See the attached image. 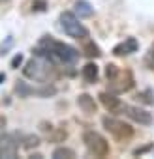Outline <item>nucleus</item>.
I'll return each instance as SVG.
<instances>
[{
	"instance_id": "obj_1",
	"label": "nucleus",
	"mask_w": 154,
	"mask_h": 159,
	"mask_svg": "<svg viewBox=\"0 0 154 159\" xmlns=\"http://www.w3.org/2000/svg\"><path fill=\"white\" fill-rule=\"evenodd\" d=\"M34 52H36V56L45 58L53 64H75L79 60V51L64 41L53 39L51 36H45Z\"/></svg>"
},
{
	"instance_id": "obj_2",
	"label": "nucleus",
	"mask_w": 154,
	"mask_h": 159,
	"mask_svg": "<svg viewBox=\"0 0 154 159\" xmlns=\"http://www.w3.org/2000/svg\"><path fill=\"white\" fill-rule=\"evenodd\" d=\"M23 73H25V77L32 79V81L49 83V81H53V77H55V66H53V62L36 56V58L26 62V66L23 67Z\"/></svg>"
},
{
	"instance_id": "obj_3",
	"label": "nucleus",
	"mask_w": 154,
	"mask_h": 159,
	"mask_svg": "<svg viewBox=\"0 0 154 159\" xmlns=\"http://www.w3.org/2000/svg\"><path fill=\"white\" fill-rule=\"evenodd\" d=\"M60 25H62L64 34H68L73 39H87L89 38V30L83 26V23H79V17L73 11H62L60 13Z\"/></svg>"
},
{
	"instance_id": "obj_4",
	"label": "nucleus",
	"mask_w": 154,
	"mask_h": 159,
	"mask_svg": "<svg viewBox=\"0 0 154 159\" xmlns=\"http://www.w3.org/2000/svg\"><path fill=\"white\" fill-rule=\"evenodd\" d=\"M83 142H85V146H87V150H89L90 155H94V157H105V155H109V142L98 131L87 129L83 133Z\"/></svg>"
},
{
	"instance_id": "obj_5",
	"label": "nucleus",
	"mask_w": 154,
	"mask_h": 159,
	"mask_svg": "<svg viewBox=\"0 0 154 159\" xmlns=\"http://www.w3.org/2000/svg\"><path fill=\"white\" fill-rule=\"evenodd\" d=\"M102 125L117 140H128V139L133 137V127L130 124H124L122 120H117V118H111V116H103L102 118Z\"/></svg>"
},
{
	"instance_id": "obj_6",
	"label": "nucleus",
	"mask_w": 154,
	"mask_h": 159,
	"mask_svg": "<svg viewBox=\"0 0 154 159\" xmlns=\"http://www.w3.org/2000/svg\"><path fill=\"white\" fill-rule=\"evenodd\" d=\"M135 84V79H133V73L130 69H118V73L109 81V90L113 94H122V92H130Z\"/></svg>"
},
{
	"instance_id": "obj_7",
	"label": "nucleus",
	"mask_w": 154,
	"mask_h": 159,
	"mask_svg": "<svg viewBox=\"0 0 154 159\" xmlns=\"http://www.w3.org/2000/svg\"><path fill=\"white\" fill-rule=\"evenodd\" d=\"M120 111H122L130 120H133V122L139 124V125H150V124L154 122L152 114H150L148 111L137 107V105H120Z\"/></svg>"
},
{
	"instance_id": "obj_8",
	"label": "nucleus",
	"mask_w": 154,
	"mask_h": 159,
	"mask_svg": "<svg viewBox=\"0 0 154 159\" xmlns=\"http://www.w3.org/2000/svg\"><path fill=\"white\" fill-rule=\"evenodd\" d=\"M19 152V140L17 133L13 135H4L0 137V159H15Z\"/></svg>"
},
{
	"instance_id": "obj_9",
	"label": "nucleus",
	"mask_w": 154,
	"mask_h": 159,
	"mask_svg": "<svg viewBox=\"0 0 154 159\" xmlns=\"http://www.w3.org/2000/svg\"><path fill=\"white\" fill-rule=\"evenodd\" d=\"M137 49H139V43H137V39H135V38H128L126 41H122V43L115 45V49H113V54H115V56H128V54L135 52Z\"/></svg>"
},
{
	"instance_id": "obj_10",
	"label": "nucleus",
	"mask_w": 154,
	"mask_h": 159,
	"mask_svg": "<svg viewBox=\"0 0 154 159\" xmlns=\"http://www.w3.org/2000/svg\"><path fill=\"white\" fill-rule=\"evenodd\" d=\"M98 98H100V103H102L109 112H117V111H120V105H122V103H120V99H118L113 92H102Z\"/></svg>"
},
{
	"instance_id": "obj_11",
	"label": "nucleus",
	"mask_w": 154,
	"mask_h": 159,
	"mask_svg": "<svg viewBox=\"0 0 154 159\" xmlns=\"http://www.w3.org/2000/svg\"><path fill=\"white\" fill-rule=\"evenodd\" d=\"M77 107H79L85 114H94L98 111V105H96V101H94V98L90 94H81L77 98Z\"/></svg>"
},
{
	"instance_id": "obj_12",
	"label": "nucleus",
	"mask_w": 154,
	"mask_h": 159,
	"mask_svg": "<svg viewBox=\"0 0 154 159\" xmlns=\"http://www.w3.org/2000/svg\"><path fill=\"white\" fill-rule=\"evenodd\" d=\"M73 8H75L73 13L79 19H89V17L94 15V8H92V4L89 2V0H75Z\"/></svg>"
},
{
	"instance_id": "obj_13",
	"label": "nucleus",
	"mask_w": 154,
	"mask_h": 159,
	"mask_svg": "<svg viewBox=\"0 0 154 159\" xmlns=\"http://www.w3.org/2000/svg\"><path fill=\"white\" fill-rule=\"evenodd\" d=\"M81 75L87 83H96L98 81V77H100V71H98V66L94 62H89L83 69H81Z\"/></svg>"
},
{
	"instance_id": "obj_14",
	"label": "nucleus",
	"mask_w": 154,
	"mask_h": 159,
	"mask_svg": "<svg viewBox=\"0 0 154 159\" xmlns=\"http://www.w3.org/2000/svg\"><path fill=\"white\" fill-rule=\"evenodd\" d=\"M85 45H83V52L89 56V58H100L102 56V49L92 41V39H83Z\"/></svg>"
},
{
	"instance_id": "obj_15",
	"label": "nucleus",
	"mask_w": 154,
	"mask_h": 159,
	"mask_svg": "<svg viewBox=\"0 0 154 159\" xmlns=\"http://www.w3.org/2000/svg\"><path fill=\"white\" fill-rule=\"evenodd\" d=\"M51 157L53 159H75V152L68 146H58V148H55Z\"/></svg>"
},
{
	"instance_id": "obj_16",
	"label": "nucleus",
	"mask_w": 154,
	"mask_h": 159,
	"mask_svg": "<svg viewBox=\"0 0 154 159\" xmlns=\"http://www.w3.org/2000/svg\"><path fill=\"white\" fill-rule=\"evenodd\" d=\"M30 90H32V86H28L25 81H17L15 92L19 94V98H28V96H30Z\"/></svg>"
},
{
	"instance_id": "obj_17",
	"label": "nucleus",
	"mask_w": 154,
	"mask_h": 159,
	"mask_svg": "<svg viewBox=\"0 0 154 159\" xmlns=\"http://www.w3.org/2000/svg\"><path fill=\"white\" fill-rule=\"evenodd\" d=\"M135 99H137V101H143V103H147V105H154V94H152L150 90L139 92V94L135 96Z\"/></svg>"
},
{
	"instance_id": "obj_18",
	"label": "nucleus",
	"mask_w": 154,
	"mask_h": 159,
	"mask_svg": "<svg viewBox=\"0 0 154 159\" xmlns=\"http://www.w3.org/2000/svg\"><path fill=\"white\" fill-rule=\"evenodd\" d=\"M23 146H25L26 150L40 146V137H36V135H26V137L23 139Z\"/></svg>"
},
{
	"instance_id": "obj_19",
	"label": "nucleus",
	"mask_w": 154,
	"mask_h": 159,
	"mask_svg": "<svg viewBox=\"0 0 154 159\" xmlns=\"http://www.w3.org/2000/svg\"><path fill=\"white\" fill-rule=\"evenodd\" d=\"M145 64H147V67L150 71H154V43L150 45V49H148V52L145 56Z\"/></svg>"
},
{
	"instance_id": "obj_20",
	"label": "nucleus",
	"mask_w": 154,
	"mask_h": 159,
	"mask_svg": "<svg viewBox=\"0 0 154 159\" xmlns=\"http://www.w3.org/2000/svg\"><path fill=\"white\" fill-rule=\"evenodd\" d=\"M117 73H118V66H115V64H107L105 66V77H107V81H111Z\"/></svg>"
},
{
	"instance_id": "obj_21",
	"label": "nucleus",
	"mask_w": 154,
	"mask_h": 159,
	"mask_svg": "<svg viewBox=\"0 0 154 159\" xmlns=\"http://www.w3.org/2000/svg\"><path fill=\"white\" fill-rule=\"evenodd\" d=\"M154 148V144L152 142H148V144H145V146H141V148H135L133 150V155L137 157V155H143V153H147V152H150Z\"/></svg>"
},
{
	"instance_id": "obj_22",
	"label": "nucleus",
	"mask_w": 154,
	"mask_h": 159,
	"mask_svg": "<svg viewBox=\"0 0 154 159\" xmlns=\"http://www.w3.org/2000/svg\"><path fill=\"white\" fill-rule=\"evenodd\" d=\"M45 8H47L45 0H34L32 2V11H45Z\"/></svg>"
},
{
	"instance_id": "obj_23",
	"label": "nucleus",
	"mask_w": 154,
	"mask_h": 159,
	"mask_svg": "<svg viewBox=\"0 0 154 159\" xmlns=\"http://www.w3.org/2000/svg\"><path fill=\"white\" fill-rule=\"evenodd\" d=\"M13 43H15V41H13V38L10 36V38L6 39V43H2V45H0V54H6V52H8V51L13 47Z\"/></svg>"
},
{
	"instance_id": "obj_24",
	"label": "nucleus",
	"mask_w": 154,
	"mask_h": 159,
	"mask_svg": "<svg viewBox=\"0 0 154 159\" xmlns=\"http://www.w3.org/2000/svg\"><path fill=\"white\" fill-rule=\"evenodd\" d=\"M21 64H23V54L19 52V54H15V56H13V60H12V67H13V69H17Z\"/></svg>"
},
{
	"instance_id": "obj_25",
	"label": "nucleus",
	"mask_w": 154,
	"mask_h": 159,
	"mask_svg": "<svg viewBox=\"0 0 154 159\" xmlns=\"http://www.w3.org/2000/svg\"><path fill=\"white\" fill-rule=\"evenodd\" d=\"M30 159H43V155H41V153H32Z\"/></svg>"
},
{
	"instance_id": "obj_26",
	"label": "nucleus",
	"mask_w": 154,
	"mask_h": 159,
	"mask_svg": "<svg viewBox=\"0 0 154 159\" xmlns=\"http://www.w3.org/2000/svg\"><path fill=\"white\" fill-rule=\"evenodd\" d=\"M4 79H6V75H4V73H0V84H2V81H4Z\"/></svg>"
},
{
	"instance_id": "obj_27",
	"label": "nucleus",
	"mask_w": 154,
	"mask_h": 159,
	"mask_svg": "<svg viewBox=\"0 0 154 159\" xmlns=\"http://www.w3.org/2000/svg\"><path fill=\"white\" fill-rule=\"evenodd\" d=\"M8 2H12V0H0V4H8Z\"/></svg>"
}]
</instances>
